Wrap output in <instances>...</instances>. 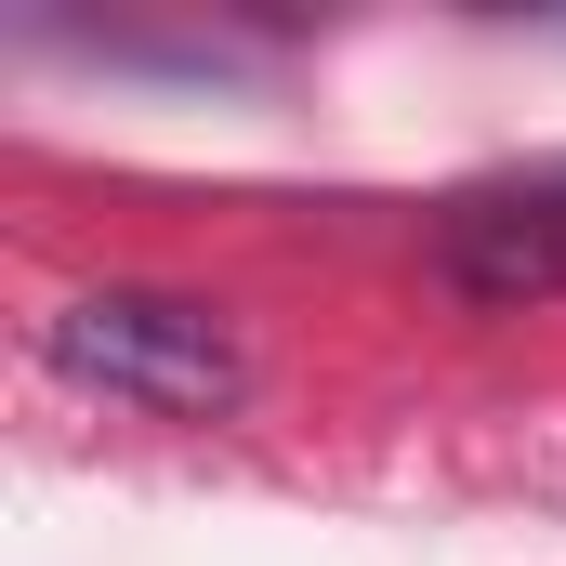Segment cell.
<instances>
[{"mask_svg": "<svg viewBox=\"0 0 566 566\" xmlns=\"http://www.w3.org/2000/svg\"><path fill=\"white\" fill-rule=\"evenodd\" d=\"M541 185H554V198H566V171H541Z\"/></svg>", "mask_w": 566, "mask_h": 566, "instance_id": "cell-3", "label": "cell"}, {"mask_svg": "<svg viewBox=\"0 0 566 566\" xmlns=\"http://www.w3.org/2000/svg\"><path fill=\"white\" fill-rule=\"evenodd\" d=\"M434 277L488 316L514 303H566V198L554 185H488V198H448L434 211Z\"/></svg>", "mask_w": 566, "mask_h": 566, "instance_id": "cell-2", "label": "cell"}, {"mask_svg": "<svg viewBox=\"0 0 566 566\" xmlns=\"http://www.w3.org/2000/svg\"><path fill=\"white\" fill-rule=\"evenodd\" d=\"M40 356L93 396H133L171 422H224L251 396V343L224 303H185V290H80L40 316Z\"/></svg>", "mask_w": 566, "mask_h": 566, "instance_id": "cell-1", "label": "cell"}]
</instances>
